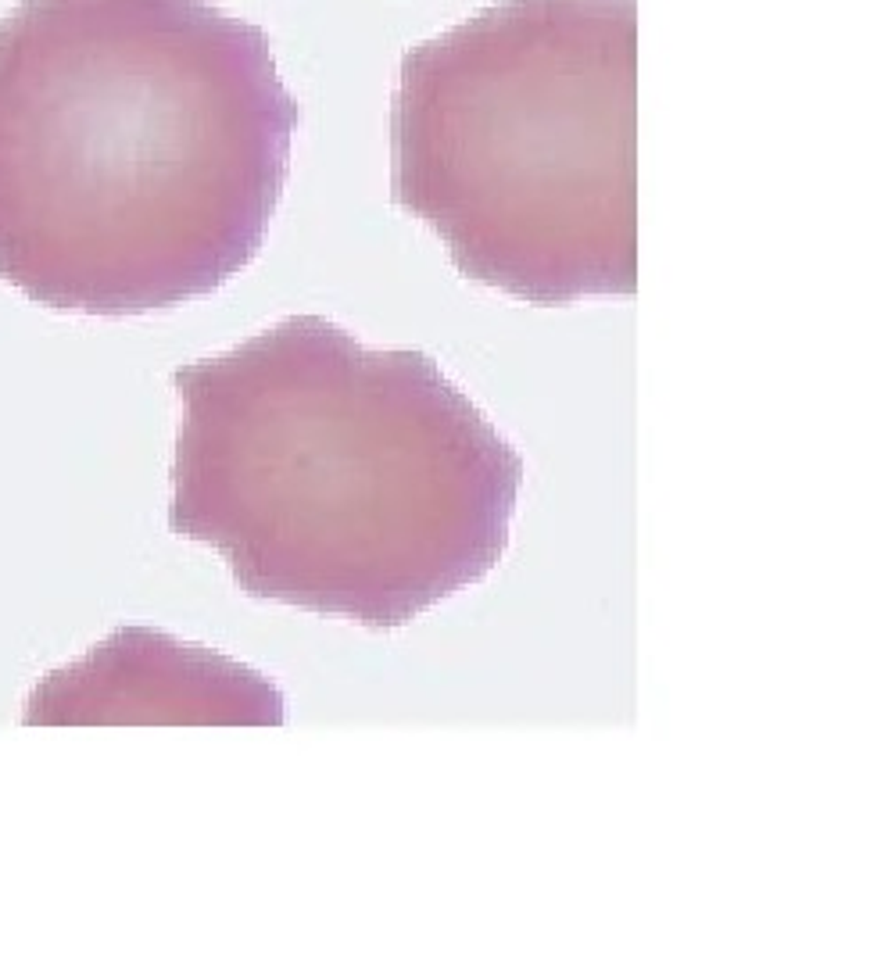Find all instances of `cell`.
Here are the masks:
<instances>
[{"label":"cell","mask_w":870,"mask_h":977,"mask_svg":"<svg viewBox=\"0 0 870 977\" xmlns=\"http://www.w3.org/2000/svg\"><path fill=\"white\" fill-rule=\"evenodd\" d=\"M168 530L254 601L401 631L512 545L524 455L416 347L287 315L172 373Z\"/></svg>","instance_id":"cell-2"},{"label":"cell","mask_w":870,"mask_h":977,"mask_svg":"<svg viewBox=\"0 0 870 977\" xmlns=\"http://www.w3.org/2000/svg\"><path fill=\"white\" fill-rule=\"evenodd\" d=\"M22 724L284 727L287 698L276 680L233 655L158 627H119L72 666L47 673L26 702Z\"/></svg>","instance_id":"cell-4"},{"label":"cell","mask_w":870,"mask_h":977,"mask_svg":"<svg viewBox=\"0 0 870 977\" xmlns=\"http://www.w3.org/2000/svg\"><path fill=\"white\" fill-rule=\"evenodd\" d=\"M391 198L534 308L638 294V0H498L405 50Z\"/></svg>","instance_id":"cell-3"},{"label":"cell","mask_w":870,"mask_h":977,"mask_svg":"<svg viewBox=\"0 0 870 977\" xmlns=\"http://www.w3.org/2000/svg\"><path fill=\"white\" fill-rule=\"evenodd\" d=\"M298 101L208 0H19L0 19V280L97 319L222 291L266 247Z\"/></svg>","instance_id":"cell-1"}]
</instances>
